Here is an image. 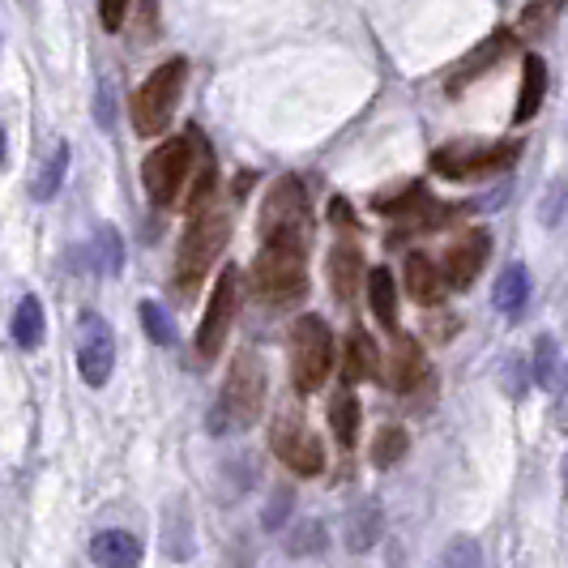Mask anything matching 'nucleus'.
Masks as SVG:
<instances>
[{
	"mask_svg": "<svg viewBox=\"0 0 568 568\" xmlns=\"http://www.w3.org/2000/svg\"><path fill=\"white\" fill-rule=\"evenodd\" d=\"M436 568H484V552H479V543H475L470 534H457V538L445 543Z\"/></svg>",
	"mask_w": 568,
	"mask_h": 568,
	"instance_id": "a878e982",
	"label": "nucleus"
},
{
	"mask_svg": "<svg viewBox=\"0 0 568 568\" xmlns=\"http://www.w3.org/2000/svg\"><path fill=\"white\" fill-rule=\"evenodd\" d=\"M99 243H103V270L116 274V270H121V240H116V231H112V227L99 231Z\"/></svg>",
	"mask_w": 568,
	"mask_h": 568,
	"instance_id": "7c9ffc66",
	"label": "nucleus"
},
{
	"mask_svg": "<svg viewBox=\"0 0 568 568\" xmlns=\"http://www.w3.org/2000/svg\"><path fill=\"white\" fill-rule=\"evenodd\" d=\"M509 47H513V35H509V31H496V35H487V39L479 43V47H475V52H470V56H466L457 69H453V78H448V94H462L470 81L484 78L496 60H504V52H509Z\"/></svg>",
	"mask_w": 568,
	"mask_h": 568,
	"instance_id": "ddd939ff",
	"label": "nucleus"
},
{
	"mask_svg": "<svg viewBox=\"0 0 568 568\" xmlns=\"http://www.w3.org/2000/svg\"><path fill=\"white\" fill-rule=\"evenodd\" d=\"M389 376H394V389L410 394L414 385L428 380V360H423V347L414 338L398 333L394 338V351H389Z\"/></svg>",
	"mask_w": 568,
	"mask_h": 568,
	"instance_id": "dca6fc26",
	"label": "nucleus"
},
{
	"mask_svg": "<svg viewBox=\"0 0 568 568\" xmlns=\"http://www.w3.org/2000/svg\"><path fill=\"white\" fill-rule=\"evenodd\" d=\"M552 4H565V0H552Z\"/></svg>",
	"mask_w": 568,
	"mask_h": 568,
	"instance_id": "f704fd0d",
	"label": "nucleus"
},
{
	"mask_svg": "<svg viewBox=\"0 0 568 568\" xmlns=\"http://www.w3.org/2000/svg\"><path fill=\"white\" fill-rule=\"evenodd\" d=\"M518 159V141H448L432 155V171L445 180H475L491 175Z\"/></svg>",
	"mask_w": 568,
	"mask_h": 568,
	"instance_id": "6e6552de",
	"label": "nucleus"
},
{
	"mask_svg": "<svg viewBox=\"0 0 568 568\" xmlns=\"http://www.w3.org/2000/svg\"><path fill=\"white\" fill-rule=\"evenodd\" d=\"M380 530H385V513H380V504L367 496V500H360V504L351 509V518H347V547H351V552H367V547L380 538Z\"/></svg>",
	"mask_w": 568,
	"mask_h": 568,
	"instance_id": "aec40b11",
	"label": "nucleus"
},
{
	"mask_svg": "<svg viewBox=\"0 0 568 568\" xmlns=\"http://www.w3.org/2000/svg\"><path fill=\"white\" fill-rule=\"evenodd\" d=\"M261 240L299 243V248L313 243V205L295 175H283L261 205Z\"/></svg>",
	"mask_w": 568,
	"mask_h": 568,
	"instance_id": "39448f33",
	"label": "nucleus"
},
{
	"mask_svg": "<svg viewBox=\"0 0 568 568\" xmlns=\"http://www.w3.org/2000/svg\"><path fill=\"white\" fill-rule=\"evenodd\" d=\"M367 304H372L376 321L385 325V329L398 325V286H394V274H389L385 265H376V270L367 274Z\"/></svg>",
	"mask_w": 568,
	"mask_h": 568,
	"instance_id": "4be33fe9",
	"label": "nucleus"
},
{
	"mask_svg": "<svg viewBox=\"0 0 568 568\" xmlns=\"http://www.w3.org/2000/svg\"><path fill=\"white\" fill-rule=\"evenodd\" d=\"M252 291L265 304H295L308 295V248L299 243L261 240L252 261Z\"/></svg>",
	"mask_w": 568,
	"mask_h": 568,
	"instance_id": "f03ea898",
	"label": "nucleus"
},
{
	"mask_svg": "<svg viewBox=\"0 0 568 568\" xmlns=\"http://www.w3.org/2000/svg\"><path fill=\"white\" fill-rule=\"evenodd\" d=\"M372 205L380 209V214H389V218H414V214H423L428 209V189L419 184V180H410L402 189H389V193H376Z\"/></svg>",
	"mask_w": 568,
	"mask_h": 568,
	"instance_id": "412c9836",
	"label": "nucleus"
},
{
	"mask_svg": "<svg viewBox=\"0 0 568 568\" xmlns=\"http://www.w3.org/2000/svg\"><path fill=\"white\" fill-rule=\"evenodd\" d=\"M406 448H410L406 428H385V432L376 436V445H372V462H376V466H394V462L406 457Z\"/></svg>",
	"mask_w": 568,
	"mask_h": 568,
	"instance_id": "cd10ccee",
	"label": "nucleus"
},
{
	"mask_svg": "<svg viewBox=\"0 0 568 568\" xmlns=\"http://www.w3.org/2000/svg\"><path fill=\"white\" fill-rule=\"evenodd\" d=\"M227 240H231V214H223L214 205L193 209V218H189V227L180 236V248H175V286H180V295H193L205 283L209 265L223 257Z\"/></svg>",
	"mask_w": 568,
	"mask_h": 568,
	"instance_id": "f257e3e1",
	"label": "nucleus"
},
{
	"mask_svg": "<svg viewBox=\"0 0 568 568\" xmlns=\"http://www.w3.org/2000/svg\"><path fill=\"white\" fill-rule=\"evenodd\" d=\"M124 13H128V0H99V22H103L107 31H121Z\"/></svg>",
	"mask_w": 568,
	"mask_h": 568,
	"instance_id": "c756f323",
	"label": "nucleus"
},
{
	"mask_svg": "<svg viewBox=\"0 0 568 568\" xmlns=\"http://www.w3.org/2000/svg\"><path fill=\"white\" fill-rule=\"evenodd\" d=\"M565 470H568V462H565Z\"/></svg>",
	"mask_w": 568,
	"mask_h": 568,
	"instance_id": "c9c22d12",
	"label": "nucleus"
},
{
	"mask_svg": "<svg viewBox=\"0 0 568 568\" xmlns=\"http://www.w3.org/2000/svg\"><path fill=\"white\" fill-rule=\"evenodd\" d=\"M261 406H265V364H261V355L240 351V355L231 360L223 398H218V410H214V432L257 423Z\"/></svg>",
	"mask_w": 568,
	"mask_h": 568,
	"instance_id": "7ed1b4c3",
	"label": "nucleus"
},
{
	"mask_svg": "<svg viewBox=\"0 0 568 568\" xmlns=\"http://www.w3.org/2000/svg\"><path fill=\"white\" fill-rule=\"evenodd\" d=\"M0 162H4V128H0Z\"/></svg>",
	"mask_w": 568,
	"mask_h": 568,
	"instance_id": "473e14b6",
	"label": "nucleus"
},
{
	"mask_svg": "<svg viewBox=\"0 0 568 568\" xmlns=\"http://www.w3.org/2000/svg\"><path fill=\"white\" fill-rule=\"evenodd\" d=\"M342 376H347V385L380 376V351H376V342L367 338L364 329H351V333H347V360H342Z\"/></svg>",
	"mask_w": 568,
	"mask_h": 568,
	"instance_id": "6ab92c4d",
	"label": "nucleus"
},
{
	"mask_svg": "<svg viewBox=\"0 0 568 568\" xmlns=\"http://www.w3.org/2000/svg\"><path fill=\"white\" fill-rule=\"evenodd\" d=\"M329 423H333V436H338V445H342V448L355 445V436H360V398L342 389V394L329 402Z\"/></svg>",
	"mask_w": 568,
	"mask_h": 568,
	"instance_id": "b1692460",
	"label": "nucleus"
},
{
	"mask_svg": "<svg viewBox=\"0 0 568 568\" xmlns=\"http://www.w3.org/2000/svg\"><path fill=\"white\" fill-rule=\"evenodd\" d=\"M333 372V333L321 317H299L291 325V380L299 394H317Z\"/></svg>",
	"mask_w": 568,
	"mask_h": 568,
	"instance_id": "423d86ee",
	"label": "nucleus"
},
{
	"mask_svg": "<svg viewBox=\"0 0 568 568\" xmlns=\"http://www.w3.org/2000/svg\"><path fill=\"white\" fill-rule=\"evenodd\" d=\"M406 291L414 304H441L445 299V274L428 252H410L406 257Z\"/></svg>",
	"mask_w": 568,
	"mask_h": 568,
	"instance_id": "2eb2a0df",
	"label": "nucleus"
},
{
	"mask_svg": "<svg viewBox=\"0 0 568 568\" xmlns=\"http://www.w3.org/2000/svg\"><path fill=\"white\" fill-rule=\"evenodd\" d=\"M90 556L99 568H137L141 565V538L128 530H103V534H94Z\"/></svg>",
	"mask_w": 568,
	"mask_h": 568,
	"instance_id": "4468645a",
	"label": "nucleus"
},
{
	"mask_svg": "<svg viewBox=\"0 0 568 568\" xmlns=\"http://www.w3.org/2000/svg\"><path fill=\"white\" fill-rule=\"evenodd\" d=\"M526 270L522 265H513V270H504V279H500V286H496V308L500 313H518L522 304H526Z\"/></svg>",
	"mask_w": 568,
	"mask_h": 568,
	"instance_id": "bb28decb",
	"label": "nucleus"
},
{
	"mask_svg": "<svg viewBox=\"0 0 568 568\" xmlns=\"http://www.w3.org/2000/svg\"><path fill=\"white\" fill-rule=\"evenodd\" d=\"M543 99H547V60L538 52H530L526 65H522V90H518V107H513V121L530 124L543 112Z\"/></svg>",
	"mask_w": 568,
	"mask_h": 568,
	"instance_id": "f3484780",
	"label": "nucleus"
},
{
	"mask_svg": "<svg viewBox=\"0 0 568 568\" xmlns=\"http://www.w3.org/2000/svg\"><path fill=\"white\" fill-rule=\"evenodd\" d=\"M184 78H189V60H167L150 78L137 86L133 94V128L137 137H159L162 128L175 116V103L184 94Z\"/></svg>",
	"mask_w": 568,
	"mask_h": 568,
	"instance_id": "20e7f679",
	"label": "nucleus"
},
{
	"mask_svg": "<svg viewBox=\"0 0 568 568\" xmlns=\"http://www.w3.org/2000/svg\"><path fill=\"white\" fill-rule=\"evenodd\" d=\"M141 325H146V333H150L159 347H167V342L175 338V329H171V321H167V313H162L159 304H141Z\"/></svg>",
	"mask_w": 568,
	"mask_h": 568,
	"instance_id": "c85d7f7f",
	"label": "nucleus"
},
{
	"mask_svg": "<svg viewBox=\"0 0 568 568\" xmlns=\"http://www.w3.org/2000/svg\"><path fill=\"white\" fill-rule=\"evenodd\" d=\"M116 367V338L112 325L103 321L99 313H81L78 325V372L90 389H103L112 380Z\"/></svg>",
	"mask_w": 568,
	"mask_h": 568,
	"instance_id": "9b49d317",
	"label": "nucleus"
},
{
	"mask_svg": "<svg viewBox=\"0 0 568 568\" xmlns=\"http://www.w3.org/2000/svg\"><path fill=\"white\" fill-rule=\"evenodd\" d=\"M236 304H240V270L227 265L218 274V283L209 291V304H205V317L197 325V355L202 360H214L231 333V321H236Z\"/></svg>",
	"mask_w": 568,
	"mask_h": 568,
	"instance_id": "1a4fd4ad",
	"label": "nucleus"
},
{
	"mask_svg": "<svg viewBox=\"0 0 568 568\" xmlns=\"http://www.w3.org/2000/svg\"><path fill=\"white\" fill-rule=\"evenodd\" d=\"M487 257H491V236H487L484 227H470V231H462L457 240L448 243L445 265H441L445 286H453V291H466V286H475V279L484 274Z\"/></svg>",
	"mask_w": 568,
	"mask_h": 568,
	"instance_id": "f8f14e48",
	"label": "nucleus"
},
{
	"mask_svg": "<svg viewBox=\"0 0 568 568\" xmlns=\"http://www.w3.org/2000/svg\"><path fill=\"white\" fill-rule=\"evenodd\" d=\"M65 171H69V146L65 141H56L52 146V155L43 162L39 171H35V184H31V193L39 197V202H52L56 193H60V180H65Z\"/></svg>",
	"mask_w": 568,
	"mask_h": 568,
	"instance_id": "393cba45",
	"label": "nucleus"
},
{
	"mask_svg": "<svg viewBox=\"0 0 568 568\" xmlns=\"http://www.w3.org/2000/svg\"><path fill=\"white\" fill-rule=\"evenodd\" d=\"M565 432H568V410H565Z\"/></svg>",
	"mask_w": 568,
	"mask_h": 568,
	"instance_id": "72a5a7b5",
	"label": "nucleus"
},
{
	"mask_svg": "<svg viewBox=\"0 0 568 568\" xmlns=\"http://www.w3.org/2000/svg\"><path fill=\"white\" fill-rule=\"evenodd\" d=\"M193 162H197L193 137H171V141L155 146L146 167H141V184H146L150 202L175 205V197L184 193V184L193 180Z\"/></svg>",
	"mask_w": 568,
	"mask_h": 568,
	"instance_id": "0eeeda50",
	"label": "nucleus"
},
{
	"mask_svg": "<svg viewBox=\"0 0 568 568\" xmlns=\"http://www.w3.org/2000/svg\"><path fill=\"white\" fill-rule=\"evenodd\" d=\"M304 534L299 538H291V552H308V547H321L325 543V530L317 522H308V526H299Z\"/></svg>",
	"mask_w": 568,
	"mask_h": 568,
	"instance_id": "2f4dec72",
	"label": "nucleus"
},
{
	"mask_svg": "<svg viewBox=\"0 0 568 568\" xmlns=\"http://www.w3.org/2000/svg\"><path fill=\"white\" fill-rule=\"evenodd\" d=\"M360 279H364V252L355 243H338L329 252V283H333V295L338 299H351L360 291Z\"/></svg>",
	"mask_w": 568,
	"mask_h": 568,
	"instance_id": "a211bd4d",
	"label": "nucleus"
},
{
	"mask_svg": "<svg viewBox=\"0 0 568 568\" xmlns=\"http://www.w3.org/2000/svg\"><path fill=\"white\" fill-rule=\"evenodd\" d=\"M13 342L22 347V351H35L43 342V304L39 295H26L22 304H18V313H13Z\"/></svg>",
	"mask_w": 568,
	"mask_h": 568,
	"instance_id": "5701e85b",
	"label": "nucleus"
},
{
	"mask_svg": "<svg viewBox=\"0 0 568 568\" xmlns=\"http://www.w3.org/2000/svg\"><path fill=\"white\" fill-rule=\"evenodd\" d=\"M270 445L279 453V462H286L295 475L313 479L325 470V448L317 441V432L299 419V414H279L274 419V432H270Z\"/></svg>",
	"mask_w": 568,
	"mask_h": 568,
	"instance_id": "9d476101",
	"label": "nucleus"
}]
</instances>
